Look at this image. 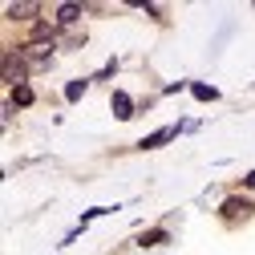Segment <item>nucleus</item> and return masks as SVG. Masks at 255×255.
<instances>
[{
	"mask_svg": "<svg viewBox=\"0 0 255 255\" xmlns=\"http://www.w3.org/2000/svg\"><path fill=\"white\" fill-rule=\"evenodd\" d=\"M33 12H37V4H8V16L12 20H28Z\"/></svg>",
	"mask_w": 255,
	"mask_h": 255,
	"instance_id": "nucleus-6",
	"label": "nucleus"
},
{
	"mask_svg": "<svg viewBox=\"0 0 255 255\" xmlns=\"http://www.w3.org/2000/svg\"><path fill=\"white\" fill-rule=\"evenodd\" d=\"M178 130H174V126H166V130H154L150 138H142V150H158V146H162V142H170Z\"/></svg>",
	"mask_w": 255,
	"mask_h": 255,
	"instance_id": "nucleus-2",
	"label": "nucleus"
},
{
	"mask_svg": "<svg viewBox=\"0 0 255 255\" xmlns=\"http://www.w3.org/2000/svg\"><path fill=\"white\" fill-rule=\"evenodd\" d=\"M247 186H251V190H255V170H251V174H247Z\"/></svg>",
	"mask_w": 255,
	"mask_h": 255,
	"instance_id": "nucleus-10",
	"label": "nucleus"
},
{
	"mask_svg": "<svg viewBox=\"0 0 255 255\" xmlns=\"http://www.w3.org/2000/svg\"><path fill=\"white\" fill-rule=\"evenodd\" d=\"M223 215H227V219H247L251 215V203L247 199H227V203H223Z\"/></svg>",
	"mask_w": 255,
	"mask_h": 255,
	"instance_id": "nucleus-1",
	"label": "nucleus"
},
{
	"mask_svg": "<svg viewBox=\"0 0 255 255\" xmlns=\"http://www.w3.org/2000/svg\"><path fill=\"white\" fill-rule=\"evenodd\" d=\"M114 114H118L122 122H126V118H134V102H130V98H126V93H122V89L114 93Z\"/></svg>",
	"mask_w": 255,
	"mask_h": 255,
	"instance_id": "nucleus-3",
	"label": "nucleus"
},
{
	"mask_svg": "<svg viewBox=\"0 0 255 255\" xmlns=\"http://www.w3.org/2000/svg\"><path fill=\"white\" fill-rule=\"evenodd\" d=\"M154 243H166V231H150V235H142V247H154Z\"/></svg>",
	"mask_w": 255,
	"mask_h": 255,
	"instance_id": "nucleus-8",
	"label": "nucleus"
},
{
	"mask_svg": "<svg viewBox=\"0 0 255 255\" xmlns=\"http://www.w3.org/2000/svg\"><path fill=\"white\" fill-rule=\"evenodd\" d=\"M57 20H61V24H73V20H81V8H77V4H61V8H57Z\"/></svg>",
	"mask_w": 255,
	"mask_h": 255,
	"instance_id": "nucleus-4",
	"label": "nucleus"
},
{
	"mask_svg": "<svg viewBox=\"0 0 255 255\" xmlns=\"http://www.w3.org/2000/svg\"><path fill=\"white\" fill-rule=\"evenodd\" d=\"M28 102H33V89H28V85H16V106H28Z\"/></svg>",
	"mask_w": 255,
	"mask_h": 255,
	"instance_id": "nucleus-9",
	"label": "nucleus"
},
{
	"mask_svg": "<svg viewBox=\"0 0 255 255\" xmlns=\"http://www.w3.org/2000/svg\"><path fill=\"white\" fill-rule=\"evenodd\" d=\"M85 85H89V81H69V89H65V98H69V102H77L81 93H85Z\"/></svg>",
	"mask_w": 255,
	"mask_h": 255,
	"instance_id": "nucleus-7",
	"label": "nucleus"
},
{
	"mask_svg": "<svg viewBox=\"0 0 255 255\" xmlns=\"http://www.w3.org/2000/svg\"><path fill=\"white\" fill-rule=\"evenodd\" d=\"M190 93H195L199 102H215V98H219V89H215V85H203V81H199V85H190Z\"/></svg>",
	"mask_w": 255,
	"mask_h": 255,
	"instance_id": "nucleus-5",
	"label": "nucleus"
}]
</instances>
